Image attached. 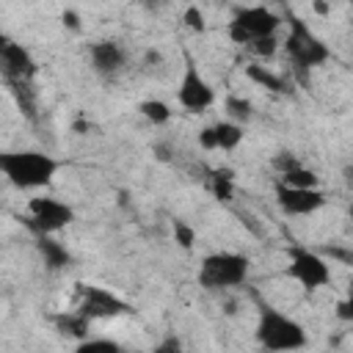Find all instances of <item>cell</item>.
I'll list each match as a JSON object with an SVG mask.
<instances>
[{
    "instance_id": "2e32d148",
    "label": "cell",
    "mask_w": 353,
    "mask_h": 353,
    "mask_svg": "<svg viewBox=\"0 0 353 353\" xmlns=\"http://www.w3.org/2000/svg\"><path fill=\"white\" fill-rule=\"evenodd\" d=\"M138 113H141L146 121H152V124H168V121H171V108H168V102H163V99H143V102L138 105Z\"/></svg>"
},
{
    "instance_id": "d6986e66",
    "label": "cell",
    "mask_w": 353,
    "mask_h": 353,
    "mask_svg": "<svg viewBox=\"0 0 353 353\" xmlns=\"http://www.w3.org/2000/svg\"><path fill=\"white\" fill-rule=\"evenodd\" d=\"M245 74L256 83V85H265V88H270V91H284V80L279 77V74H273L268 66H248L245 69Z\"/></svg>"
},
{
    "instance_id": "7a4b0ae2",
    "label": "cell",
    "mask_w": 353,
    "mask_h": 353,
    "mask_svg": "<svg viewBox=\"0 0 353 353\" xmlns=\"http://www.w3.org/2000/svg\"><path fill=\"white\" fill-rule=\"evenodd\" d=\"M254 336L262 345V350H270V353H292L306 345V328L295 317L279 312L270 303L259 306Z\"/></svg>"
},
{
    "instance_id": "7402d4cb",
    "label": "cell",
    "mask_w": 353,
    "mask_h": 353,
    "mask_svg": "<svg viewBox=\"0 0 353 353\" xmlns=\"http://www.w3.org/2000/svg\"><path fill=\"white\" fill-rule=\"evenodd\" d=\"M212 190H215V196H218L221 201H229V199H232V176H229L226 171H218V174L212 176Z\"/></svg>"
},
{
    "instance_id": "ba28073f",
    "label": "cell",
    "mask_w": 353,
    "mask_h": 353,
    "mask_svg": "<svg viewBox=\"0 0 353 353\" xmlns=\"http://www.w3.org/2000/svg\"><path fill=\"white\" fill-rule=\"evenodd\" d=\"M77 312L85 320H113L130 312L127 301H121L116 292L105 290V287H94V284H80V306Z\"/></svg>"
},
{
    "instance_id": "277c9868",
    "label": "cell",
    "mask_w": 353,
    "mask_h": 353,
    "mask_svg": "<svg viewBox=\"0 0 353 353\" xmlns=\"http://www.w3.org/2000/svg\"><path fill=\"white\" fill-rule=\"evenodd\" d=\"M284 50H287L290 61L298 69H314V66H323L331 58L328 44L295 14H290V33L284 39Z\"/></svg>"
},
{
    "instance_id": "e0dca14e",
    "label": "cell",
    "mask_w": 353,
    "mask_h": 353,
    "mask_svg": "<svg viewBox=\"0 0 353 353\" xmlns=\"http://www.w3.org/2000/svg\"><path fill=\"white\" fill-rule=\"evenodd\" d=\"M279 182H281V185H290V188H320V176H317L314 171L303 168V165H298V168H292V171H284V174L279 176Z\"/></svg>"
},
{
    "instance_id": "603a6c76",
    "label": "cell",
    "mask_w": 353,
    "mask_h": 353,
    "mask_svg": "<svg viewBox=\"0 0 353 353\" xmlns=\"http://www.w3.org/2000/svg\"><path fill=\"white\" fill-rule=\"evenodd\" d=\"M174 240H176L182 248H193V243H196L193 226H188L185 221H174Z\"/></svg>"
},
{
    "instance_id": "44dd1931",
    "label": "cell",
    "mask_w": 353,
    "mask_h": 353,
    "mask_svg": "<svg viewBox=\"0 0 353 353\" xmlns=\"http://www.w3.org/2000/svg\"><path fill=\"white\" fill-rule=\"evenodd\" d=\"M248 50H251L254 55H259V58H273V55H276V50H279V39H276V36L259 39V41L248 44Z\"/></svg>"
},
{
    "instance_id": "83f0119b",
    "label": "cell",
    "mask_w": 353,
    "mask_h": 353,
    "mask_svg": "<svg viewBox=\"0 0 353 353\" xmlns=\"http://www.w3.org/2000/svg\"><path fill=\"white\" fill-rule=\"evenodd\" d=\"M314 11L317 14H331V6L328 3H314Z\"/></svg>"
},
{
    "instance_id": "f1b7e54d",
    "label": "cell",
    "mask_w": 353,
    "mask_h": 353,
    "mask_svg": "<svg viewBox=\"0 0 353 353\" xmlns=\"http://www.w3.org/2000/svg\"><path fill=\"white\" fill-rule=\"evenodd\" d=\"M8 41H11V39H8V36H6V33H0V52H3V50H6V44H8Z\"/></svg>"
},
{
    "instance_id": "8992f818",
    "label": "cell",
    "mask_w": 353,
    "mask_h": 353,
    "mask_svg": "<svg viewBox=\"0 0 353 353\" xmlns=\"http://www.w3.org/2000/svg\"><path fill=\"white\" fill-rule=\"evenodd\" d=\"M287 276L303 290H320L331 281V265L323 254L303 245H292L287 251Z\"/></svg>"
},
{
    "instance_id": "6da1fadb",
    "label": "cell",
    "mask_w": 353,
    "mask_h": 353,
    "mask_svg": "<svg viewBox=\"0 0 353 353\" xmlns=\"http://www.w3.org/2000/svg\"><path fill=\"white\" fill-rule=\"evenodd\" d=\"M61 163L44 152L22 149V152H0V176H6L19 190H39L52 182Z\"/></svg>"
},
{
    "instance_id": "4316f807",
    "label": "cell",
    "mask_w": 353,
    "mask_h": 353,
    "mask_svg": "<svg viewBox=\"0 0 353 353\" xmlns=\"http://www.w3.org/2000/svg\"><path fill=\"white\" fill-rule=\"evenodd\" d=\"M336 314H339L342 320H350V303H347V301H342V303H339V312H336Z\"/></svg>"
},
{
    "instance_id": "7c38bea8",
    "label": "cell",
    "mask_w": 353,
    "mask_h": 353,
    "mask_svg": "<svg viewBox=\"0 0 353 353\" xmlns=\"http://www.w3.org/2000/svg\"><path fill=\"white\" fill-rule=\"evenodd\" d=\"M243 141V124H234V121H215L210 127H204L199 132V146L212 152V149H223V152H232L237 149Z\"/></svg>"
},
{
    "instance_id": "484cf974",
    "label": "cell",
    "mask_w": 353,
    "mask_h": 353,
    "mask_svg": "<svg viewBox=\"0 0 353 353\" xmlns=\"http://www.w3.org/2000/svg\"><path fill=\"white\" fill-rule=\"evenodd\" d=\"M63 25H69V28H80V17H77L74 11H63Z\"/></svg>"
},
{
    "instance_id": "ac0fdd59",
    "label": "cell",
    "mask_w": 353,
    "mask_h": 353,
    "mask_svg": "<svg viewBox=\"0 0 353 353\" xmlns=\"http://www.w3.org/2000/svg\"><path fill=\"white\" fill-rule=\"evenodd\" d=\"M74 353H121V345L110 336H85L77 342Z\"/></svg>"
},
{
    "instance_id": "cb8c5ba5",
    "label": "cell",
    "mask_w": 353,
    "mask_h": 353,
    "mask_svg": "<svg viewBox=\"0 0 353 353\" xmlns=\"http://www.w3.org/2000/svg\"><path fill=\"white\" fill-rule=\"evenodd\" d=\"M182 19H185V25L190 28V30H204L207 28V19H204V11L199 8V6H188L185 8V14H182Z\"/></svg>"
},
{
    "instance_id": "8fae6325",
    "label": "cell",
    "mask_w": 353,
    "mask_h": 353,
    "mask_svg": "<svg viewBox=\"0 0 353 353\" xmlns=\"http://www.w3.org/2000/svg\"><path fill=\"white\" fill-rule=\"evenodd\" d=\"M88 58H91V69L99 77H116L124 69V63H127L124 47L119 41H110V39L94 41L91 50H88Z\"/></svg>"
},
{
    "instance_id": "5bb4252c",
    "label": "cell",
    "mask_w": 353,
    "mask_h": 353,
    "mask_svg": "<svg viewBox=\"0 0 353 353\" xmlns=\"http://www.w3.org/2000/svg\"><path fill=\"white\" fill-rule=\"evenodd\" d=\"M39 254H41V259H44V265L50 268V270H58V268H63V265H69V251L58 243V240H52V237H47V234H41V240H39Z\"/></svg>"
},
{
    "instance_id": "5b68a950",
    "label": "cell",
    "mask_w": 353,
    "mask_h": 353,
    "mask_svg": "<svg viewBox=\"0 0 353 353\" xmlns=\"http://www.w3.org/2000/svg\"><path fill=\"white\" fill-rule=\"evenodd\" d=\"M281 28V17L265 6H245V8H237L226 33L234 44H254L259 39H268V36H276V30Z\"/></svg>"
},
{
    "instance_id": "ffe728a7",
    "label": "cell",
    "mask_w": 353,
    "mask_h": 353,
    "mask_svg": "<svg viewBox=\"0 0 353 353\" xmlns=\"http://www.w3.org/2000/svg\"><path fill=\"white\" fill-rule=\"evenodd\" d=\"M226 110H229V116H232L229 121H234V124L248 121L251 113H254L251 102H248V99H240V97H229V99H226Z\"/></svg>"
},
{
    "instance_id": "9c48e42d",
    "label": "cell",
    "mask_w": 353,
    "mask_h": 353,
    "mask_svg": "<svg viewBox=\"0 0 353 353\" xmlns=\"http://www.w3.org/2000/svg\"><path fill=\"white\" fill-rule=\"evenodd\" d=\"M176 102L185 110H190V113H204L207 108L215 105V91L207 83V77L199 72L196 63H188L185 66L182 80H179V88H176Z\"/></svg>"
},
{
    "instance_id": "3957f363",
    "label": "cell",
    "mask_w": 353,
    "mask_h": 353,
    "mask_svg": "<svg viewBox=\"0 0 353 353\" xmlns=\"http://www.w3.org/2000/svg\"><path fill=\"white\" fill-rule=\"evenodd\" d=\"M248 273H251V259L245 254L215 251V254H207L201 259L196 279H199V287L218 292V290H232V287L245 284Z\"/></svg>"
},
{
    "instance_id": "9a60e30c",
    "label": "cell",
    "mask_w": 353,
    "mask_h": 353,
    "mask_svg": "<svg viewBox=\"0 0 353 353\" xmlns=\"http://www.w3.org/2000/svg\"><path fill=\"white\" fill-rule=\"evenodd\" d=\"M88 325H91V320H85L80 312H63V314L55 317V328H58L63 336L85 339V336H88Z\"/></svg>"
},
{
    "instance_id": "f546056e",
    "label": "cell",
    "mask_w": 353,
    "mask_h": 353,
    "mask_svg": "<svg viewBox=\"0 0 353 353\" xmlns=\"http://www.w3.org/2000/svg\"><path fill=\"white\" fill-rule=\"evenodd\" d=\"M262 353H270V350H262Z\"/></svg>"
},
{
    "instance_id": "d4e9b609",
    "label": "cell",
    "mask_w": 353,
    "mask_h": 353,
    "mask_svg": "<svg viewBox=\"0 0 353 353\" xmlns=\"http://www.w3.org/2000/svg\"><path fill=\"white\" fill-rule=\"evenodd\" d=\"M152 353H182V339L179 336H163L154 347H152Z\"/></svg>"
},
{
    "instance_id": "4fadbf2b",
    "label": "cell",
    "mask_w": 353,
    "mask_h": 353,
    "mask_svg": "<svg viewBox=\"0 0 353 353\" xmlns=\"http://www.w3.org/2000/svg\"><path fill=\"white\" fill-rule=\"evenodd\" d=\"M33 69H36V63H33L30 52L22 44L8 41L6 50L0 52V74L8 77L11 83H25L33 74Z\"/></svg>"
},
{
    "instance_id": "52a82bcc",
    "label": "cell",
    "mask_w": 353,
    "mask_h": 353,
    "mask_svg": "<svg viewBox=\"0 0 353 353\" xmlns=\"http://www.w3.org/2000/svg\"><path fill=\"white\" fill-rule=\"evenodd\" d=\"M28 215H30V226L39 234L61 232L63 226H69L74 221V210L66 201L52 199V196H36V199H30Z\"/></svg>"
},
{
    "instance_id": "30bf717a",
    "label": "cell",
    "mask_w": 353,
    "mask_h": 353,
    "mask_svg": "<svg viewBox=\"0 0 353 353\" xmlns=\"http://www.w3.org/2000/svg\"><path fill=\"white\" fill-rule=\"evenodd\" d=\"M273 193L284 215H312L325 204V193L320 188H290V185L276 182Z\"/></svg>"
}]
</instances>
